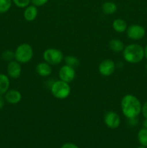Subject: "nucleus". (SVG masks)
Listing matches in <instances>:
<instances>
[{"instance_id": "nucleus-1", "label": "nucleus", "mask_w": 147, "mask_h": 148, "mask_svg": "<svg viewBox=\"0 0 147 148\" xmlns=\"http://www.w3.org/2000/svg\"><path fill=\"white\" fill-rule=\"evenodd\" d=\"M121 110L124 116L128 119L138 117L141 113V101L137 97L131 94L125 95L121 99Z\"/></svg>"}, {"instance_id": "nucleus-2", "label": "nucleus", "mask_w": 147, "mask_h": 148, "mask_svg": "<svg viewBox=\"0 0 147 148\" xmlns=\"http://www.w3.org/2000/svg\"><path fill=\"white\" fill-rule=\"evenodd\" d=\"M122 56L125 62L130 64H138L144 58V49L141 45L131 43L122 51Z\"/></svg>"}, {"instance_id": "nucleus-3", "label": "nucleus", "mask_w": 147, "mask_h": 148, "mask_svg": "<svg viewBox=\"0 0 147 148\" xmlns=\"http://www.w3.org/2000/svg\"><path fill=\"white\" fill-rule=\"evenodd\" d=\"M50 89L52 95L57 99H66L71 93V87L69 84L61 79L54 81L50 85Z\"/></svg>"}, {"instance_id": "nucleus-4", "label": "nucleus", "mask_w": 147, "mask_h": 148, "mask_svg": "<svg viewBox=\"0 0 147 148\" xmlns=\"http://www.w3.org/2000/svg\"><path fill=\"white\" fill-rule=\"evenodd\" d=\"M33 49L28 43H22L14 51V59L20 64H27L33 59Z\"/></svg>"}, {"instance_id": "nucleus-5", "label": "nucleus", "mask_w": 147, "mask_h": 148, "mask_svg": "<svg viewBox=\"0 0 147 148\" xmlns=\"http://www.w3.org/2000/svg\"><path fill=\"white\" fill-rule=\"evenodd\" d=\"M44 61L50 65H58L63 60V54L61 50L55 48L47 49L43 54Z\"/></svg>"}, {"instance_id": "nucleus-6", "label": "nucleus", "mask_w": 147, "mask_h": 148, "mask_svg": "<svg viewBox=\"0 0 147 148\" xmlns=\"http://www.w3.org/2000/svg\"><path fill=\"white\" fill-rule=\"evenodd\" d=\"M127 36L133 40H139L146 35V30L140 25H131L127 27Z\"/></svg>"}, {"instance_id": "nucleus-7", "label": "nucleus", "mask_w": 147, "mask_h": 148, "mask_svg": "<svg viewBox=\"0 0 147 148\" xmlns=\"http://www.w3.org/2000/svg\"><path fill=\"white\" fill-rule=\"evenodd\" d=\"M104 122L105 125L110 129L115 130V129L118 128L120 125L121 119L119 114L115 111H108L105 114L104 116Z\"/></svg>"}, {"instance_id": "nucleus-8", "label": "nucleus", "mask_w": 147, "mask_h": 148, "mask_svg": "<svg viewBox=\"0 0 147 148\" xmlns=\"http://www.w3.org/2000/svg\"><path fill=\"white\" fill-rule=\"evenodd\" d=\"M115 63L112 59H104L99 63L98 70L99 74L104 77H108L112 75L115 70Z\"/></svg>"}, {"instance_id": "nucleus-9", "label": "nucleus", "mask_w": 147, "mask_h": 148, "mask_svg": "<svg viewBox=\"0 0 147 148\" xmlns=\"http://www.w3.org/2000/svg\"><path fill=\"white\" fill-rule=\"evenodd\" d=\"M59 77L61 80L70 83L76 77V71L74 68L65 64L59 69Z\"/></svg>"}, {"instance_id": "nucleus-10", "label": "nucleus", "mask_w": 147, "mask_h": 148, "mask_svg": "<svg viewBox=\"0 0 147 148\" xmlns=\"http://www.w3.org/2000/svg\"><path fill=\"white\" fill-rule=\"evenodd\" d=\"M7 75L12 79H17L20 77L22 73L21 64L16 60L8 62L7 67Z\"/></svg>"}, {"instance_id": "nucleus-11", "label": "nucleus", "mask_w": 147, "mask_h": 148, "mask_svg": "<svg viewBox=\"0 0 147 148\" xmlns=\"http://www.w3.org/2000/svg\"><path fill=\"white\" fill-rule=\"evenodd\" d=\"M4 95L6 102L12 105L19 103L22 100L21 92L16 89H9Z\"/></svg>"}, {"instance_id": "nucleus-12", "label": "nucleus", "mask_w": 147, "mask_h": 148, "mask_svg": "<svg viewBox=\"0 0 147 148\" xmlns=\"http://www.w3.org/2000/svg\"><path fill=\"white\" fill-rule=\"evenodd\" d=\"M36 72L37 75L43 77H49L52 73L51 65L46 62H40L36 65L35 67Z\"/></svg>"}, {"instance_id": "nucleus-13", "label": "nucleus", "mask_w": 147, "mask_h": 148, "mask_svg": "<svg viewBox=\"0 0 147 148\" xmlns=\"http://www.w3.org/2000/svg\"><path fill=\"white\" fill-rule=\"evenodd\" d=\"M37 14H38V10H37V7L33 4L29 5L25 7V10L24 11V17L27 22H32L35 20Z\"/></svg>"}, {"instance_id": "nucleus-14", "label": "nucleus", "mask_w": 147, "mask_h": 148, "mask_svg": "<svg viewBox=\"0 0 147 148\" xmlns=\"http://www.w3.org/2000/svg\"><path fill=\"white\" fill-rule=\"evenodd\" d=\"M10 80L8 75L0 74V95H4L10 89Z\"/></svg>"}, {"instance_id": "nucleus-15", "label": "nucleus", "mask_w": 147, "mask_h": 148, "mask_svg": "<svg viewBox=\"0 0 147 148\" xmlns=\"http://www.w3.org/2000/svg\"><path fill=\"white\" fill-rule=\"evenodd\" d=\"M112 27L115 32L119 33H122L126 31L128 25H127L126 22H125L123 19L118 18L112 22Z\"/></svg>"}, {"instance_id": "nucleus-16", "label": "nucleus", "mask_w": 147, "mask_h": 148, "mask_svg": "<svg viewBox=\"0 0 147 148\" xmlns=\"http://www.w3.org/2000/svg\"><path fill=\"white\" fill-rule=\"evenodd\" d=\"M109 48L114 52L116 53H120V52H122V51L125 49V46L122 40H119V39L114 38L110 40L109 42Z\"/></svg>"}, {"instance_id": "nucleus-17", "label": "nucleus", "mask_w": 147, "mask_h": 148, "mask_svg": "<svg viewBox=\"0 0 147 148\" xmlns=\"http://www.w3.org/2000/svg\"><path fill=\"white\" fill-rule=\"evenodd\" d=\"M118 10L116 4L112 1H105L102 5V11L105 14H112Z\"/></svg>"}, {"instance_id": "nucleus-18", "label": "nucleus", "mask_w": 147, "mask_h": 148, "mask_svg": "<svg viewBox=\"0 0 147 148\" xmlns=\"http://www.w3.org/2000/svg\"><path fill=\"white\" fill-rule=\"evenodd\" d=\"M137 138L141 146L147 147V129L144 127L141 129L137 134Z\"/></svg>"}, {"instance_id": "nucleus-19", "label": "nucleus", "mask_w": 147, "mask_h": 148, "mask_svg": "<svg viewBox=\"0 0 147 148\" xmlns=\"http://www.w3.org/2000/svg\"><path fill=\"white\" fill-rule=\"evenodd\" d=\"M64 62L65 64L68 65V66H71V67L74 68V69L77 68L79 66V64H80L79 59L76 57V56H72V55L66 56L64 58Z\"/></svg>"}, {"instance_id": "nucleus-20", "label": "nucleus", "mask_w": 147, "mask_h": 148, "mask_svg": "<svg viewBox=\"0 0 147 148\" xmlns=\"http://www.w3.org/2000/svg\"><path fill=\"white\" fill-rule=\"evenodd\" d=\"M12 0H0V13H6L10 10Z\"/></svg>"}, {"instance_id": "nucleus-21", "label": "nucleus", "mask_w": 147, "mask_h": 148, "mask_svg": "<svg viewBox=\"0 0 147 148\" xmlns=\"http://www.w3.org/2000/svg\"><path fill=\"white\" fill-rule=\"evenodd\" d=\"M1 59L4 61L10 62L14 59V51L11 50H6L1 53Z\"/></svg>"}, {"instance_id": "nucleus-22", "label": "nucleus", "mask_w": 147, "mask_h": 148, "mask_svg": "<svg viewBox=\"0 0 147 148\" xmlns=\"http://www.w3.org/2000/svg\"><path fill=\"white\" fill-rule=\"evenodd\" d=\"M12 2L19 8H25L29 6L31 0H12Z\"/></svg>"}, {"instance_id": "nucleus-23", "label": "nucleus", "mask_w": 147, "mask_h": 148, "mask_svg": "<svg viewBox=\"0 0 147 148\" xmlns=\"http://www.w3.org/2000/svg\"><path fill=\"white\" fill-rule=\"evenodd\" d=\"M48 0H31V3L36 7H42L45 5Z\"/></svg>"}, {"instance_id": "nucleus-24", "label": "nucleus", "mask_w": 147, "mask_h": 148, "mask_svg": "<svg viewBox=\"0 0 147 148\" xmlns=\"http://www.w3.org/2000/svg\"><path fill=\"white\" fill-rule=\"evenodd\" d=\"M138 117H135V118H132V119H128V125L131 126V127H135L138 124Z\"/></svg>"}, {"instance_id": "nucleus-25", "label": "nucleus", "mask_w": 147, "mask_h": 148, "mask_svg": "<svg viewBox=\"0 0 147 148\" xmlns=\"http://www.w3.org/2000/svg\"><path fill=\"white\" fill-rule=\"evenodd\" d=\"M141 113L143 114V116L144 119H147V101H146L142 106V108H141Z\"/></svg>"}, {"instance_id": "nucleus-26", "label": "nucleus", "mask_w": 147, "mask_h": 148, "mask_svg": "<svg viewBox=\"0 0 147 148\" xmlns=\"http://www.w3.org/2000/svg\"><path fill=\"white\" fill-rule=\"evenodd\" d=\"M61 148H79L76 145L74 144L71 143H67L63 144V145L61 147Z\"/></svg>"}, {"instance_id": "nucleus-27", "label": "nucleus", "mask_w": 147, "mask_h": 148, "mask_svg": "<svg viewBox=\"0 0 147 148\" xmlns=\"http://www.w3.org/2000/svg\"><path fill=\"white\" fill-rule=\"evenodd\" d=\"M5 98L4 97H3V95H0V110L4 108V105H5Z\"/></svg>"}, {"instance_id": "nucleus-28", "label": "nucleus", "mask_w": 147, "mask_h": 148, "mask_svg": "<svg viewBox=\"0 0 147 148\" xmlns=\"http://www.w3.org/2000/svg\"><path fill=\"white\" fill-rule=\"evenodd\" d=\"M142 125L144 128L147 129V119H145L144 120V121H143L142 123Z\"/></svg>"}, {"instance_id": "nucleus-29", "label": "nucleus", "mask_w": 147, "mask_h": 148, "mask_svg": "<svg viewBox=\"0 0 147 148\" xmlns=\"http://www.w3.org/2000/svg\"><path fill=\"white\" fill-rule=\"evenodd\" d=\"M144 57L147 59V44L146 46H145V48H144Z\"/></svg>"}, {"instance_id": "nucleus-30", "label": "nucleus", "mask_w": 147, "mask_h": 148, "mask_svg": "<svg viewBox=\"0 0 147 148\" xmlns=\"http://www.w3.org/2000/svg\"><path fill=\"white\" fill-rule=\"evenodd\" d=\"M137 148H146V147H144V146H140V147H137Z\"/></svg>"}, {"instance_id": "nucleus-31", "label": "nucleus", "mask_w": 147, "mask_h": 148, "mask_svg": "<svg viewBox=\"0 0 147 148\" xmlns=\"http://www.w3.org/2000/svg\"><path fill=\"white\" fill-rule=\"evenodd\" d=\"M146 148H147V147H146Z\"/></svg>"}]
</instances>
